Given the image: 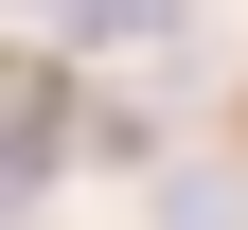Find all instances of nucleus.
<instances>
[{
  "label": "nucleus",
  "instance_id": "obj_1",
  "mask_svg": "<svg viewBox=\"0 0 248 230\" xmlns=\"http://www.w3.org/2000/svg\"><path fill=\"white\" fill-rule=\"evenodd\" d=\"M160 230H248V177H213V159H195V177H160Z\"/></svg>",
  "mask_w": 248,
  "mask_h": 230
},
{
  "label": "nucleus",
  "instance_id": "obj_2",
  "mask_svg": "<svg viewBox=\"0 0 248 230\" xmlns=\"http://www.w3.org/2000/svg\"><path fill=\"white\" fill-rule=\"evenodd\" d=\"M53 36H160V0H53Z\"/></svg>",
  "mask_w": 248,
  "mask_h": 230
}]
</instances>
